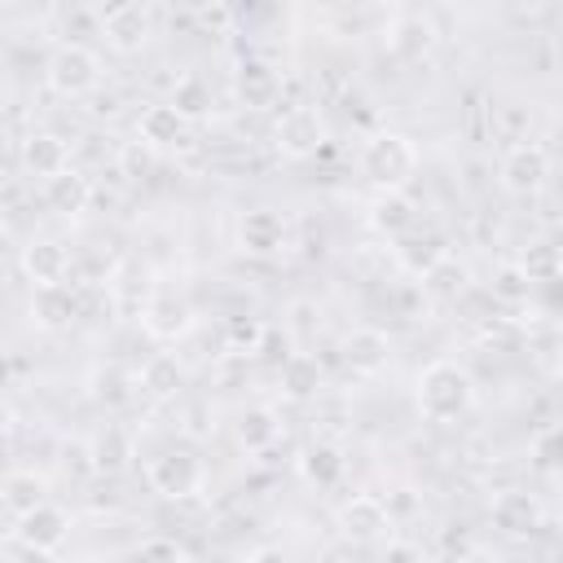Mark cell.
Segmentation results:
<instances>
[{
	"label": "cell",
	"instance_id": "1",
	"mask_svg": "<svg viewBox=\"0 0 563 563\" xmlns=\"http://www.w3.org/2000/svg\"><path fill=\"white\" fill-rule=\"evenodd\" d=\"M413 400H418V413H422L427 422H457V418L475 405V378H471L457 361L440 356V361H431V365L418 374Z\"/></svg>",
	"mask_w": 563,
	"mask_h": 563
},
{
	"label": "cell",
	"instance_id": "2",
	"mask_svg": "<svg viewBox=\"0 0 563 563\" xmlns=\"http://www.w3.org/2000/svg\"><path fill=\"white\" fill-rule=\"evenodd\" d=\"M361 172L378 189H405L418 172V145L405 132H374L361 145Z\"/></svg>",
	"mask_w": 563,
	"mask_h": 563
},
{
	"label": "cell",
	"instance_id": "3",
	"mask_svg": "<svg viewBox=\"0 0 563 563\" xmlns=\"http://www.w3.org/2000/svg\"><path fill=\"white\" fill-rule=\"evenodd\" d=\"M44 84L57 92V97H88V92H97V84H101V57L84 44V40H66V44H57L53 53H48V62H44Z\"/></svg>",
	"mask_w": 563,
	"mask_h": 563
},
{
	"label": "cell",
	"instance_id": "4",
	"mask_svg": "<svg viewBox=\"0 0 563 563\" xmlns=\"http://www.w3.org/2000/svg\"><path fill=\"white\" fill-rule=\"evenodd\" d=\"M145 479H150V488H154L158 497L180 501V497L202 493V484H207V462H202L194 449L176 444V449H163V453H154V457L145 462Z\"/></svg>",
	"mask_w": 563,
	"mask_h": 563
},
{
	"label": "cell",
	"instance_id": "5",
	"mask_svg": "<svg viewBox=\"0 0 563 563\" xmlns=\"http://www.w3.org/2000/svg\"><path fill=\"white\" fill-rule=\"evenodd\" d=\"M290 246V220L277 207H251L238 220V251L251 260H273Z\"/></svg>",
	"mask_w": 563,
	"mask_h": 563
},
{
	"label": "cell",
	"instance_id": "6",
	"mask_svg": "<svg viewBox=\"0 0 563 563\" xmlns=\"http://www.w3.org/2000/svg\"><path fill=\"white\" fill-rule=\"evenodd\" d=\"M545 176H550V154H545V145H537V141H515L506 154H501V163H497V180H501V189L506 194H515V198H532L541 185H545Z\"/></svg>",
	"mask_w": 563,
	"mask_h": 563
},
{
	"label": "cell",
	"instance_id": "7",
	"mask_svg": "<svg viewBox=\"0 0 563 563\" xmlns=\"http://www.w3.org/2000/svg\"><path fill=\"white\" fill-rule=\"evenodd\" d=\"M66 537H70V515H66L62 506H53V501H44V506H35L31 515L13 519V541H18L26 554H40V559L57 554Z\"/></svg>",
	"mask_w": 563,
	"mask_h": 563
},
{
	"label": "cell",
	"instance_id": "8",
	"mask_svg": "<svg viewBox=\"0 0 563 563\" xmlns=\"http://www.w3.org/2000/svg\"><path fill=\"white\" fill-rule=\"evenodd\" d=\"M273 141L286 158H308L321 150L325 141V119L317 106H286L277 114V128H273Z\"/></svg>",
	"mask_w": 563,
	"mask_h": 563
},
{
	"label": "cell",
	"instance_id": "9",
	"mask_svg": "<svg viewBox=\"0 0 563 563\" xmlns=\"http://www.w3.org/2000/svg\"><path fill=\"white\" fill-rule=\"evenodd\" d=\"M141 325H145L150 339L176 343V339H185V334L194 330V308H189V299H185L180 290L158 286V290L145 299V308H141Z\"/></svg>",
	"mask_w": 563,
	"mask_h": 563
},
{
	"label": "cell",
	"instance_id": "10",
	"mask_svg": "<svg viewBox=\"0 0 563 563\" xmlns=\"http://www.w3.org/2000/svg\"><path fill=\"white\" fill-rule=\"evenodd\" d=\"M18 268H22V277L35 290L40 286H66V277H70V251L57 238H31L18 251Z\"/></svg>",
	"mask_w": 563,
	"mask_h": 563
},
{
	"label": "cell",
	"instance_id": "11",
	"mask_svg": "<svg viewBox=\"0 0 563 563\" xmlns=\"http://www.w3.org/2000/svg\"><path fill=\"white\" fill-rule=\"evenodd\" d=\"M343 365L361 378H374L391 365V339L378 325H352L343 334Z\"/></svg>",
	"mask_w": 563,
	"mask_h": 563
},
{
	"label": "cell",
	"instance_id": "12",
	"mask_svg": "<svg viewBox=\"0 0 563 563\" xmlns=\"http://www.w3.org/2000/svg\"><path fill=\"white\" fill-rule=\"evenodd\" d=\"M334 523H339V532L352 537V541H374V537H383V532L391 528V510H387V501L374 497V493H352V497L339 506Z\"/></svg>",
	"mask_w": 563,
	"mask_h": 563
},
{
	"label": "cell",
	"instance_id": "13",
	"mask_svg": "<svg viewBox=\"0 0 563 563\" xmlns=\"http://www.w3.org/2000/svg\"><path fill=\"white\" fill-rule=\"evenodd\" d=\"M18 158H22V172H26V176L48 180V176H57V172L70 167V145H66V136H57V132H26Z\"/></svg>",
	"mask_w": 563,
	"mask_h": 563
},
{
	"label": "cell",
	"instance_id": "14",
	"mask_svg": "<svg viewBox=\"0 0 563 563\" xmlns=\"http://www.w3.org/2000/svg\"><path fill=\"white\" fill-rule=\"evenodd\" d=\"M396 260L405 264V273L427 277L435 264L449 260V238H444L440 229H422V233H418V224H413L409 233L396 238Z\"/></svg>",
	"mask_w": 563,
	"mask_h": 563
},
{
	"label": "cell",
	"instance_id": "15",
	"mask_svg": "<svg viewBox=\"0 0 563 563\" xmlns=\"http://www.w3.org/2000/svg\"><path fill=\"white\" fill-rule=\"evenodd\" d=\"M488 519H493L497 532H506V537H523V532L541 528V501H537L532 493H523V488H506V493L493 497Z\"/></svg>",
	"mask_w": 563,
	"mask_h": 563
},
{
	"label": "cell",
	"instance_id": "16",
	"mask_svg": "<svg viewBox=\"0 0 563 563\" xmlns=\"http://www.w3.org/2000/svg\"><path fill=\"white\" fill-rule=\"evenodd\" d=\"M185 132H189V119H185L172 101H154V106H145L141 119H136V136H141L150 150H176V145L185 141Z\"/></svg>",
	"mask_w": 563,
	"mask_h": 563
},
{
	"label": "cell",
	"instance_id": "17",
	"mask_svg": "<svg viewBox=\"0 0 563 563\" xmlns=\"http://www.w3.org/2000/svg\"><path fill=\"white\" fill-rule=\"evenodd\" d=\"M44 501H48V475H40V471H31V466H13V471L4 475V484H0V506H4L9 519H22V515H31V510L44 506Z\"/></svg>",
	"mask_w": 563,
	"mask_h": 563
},
{
	"label": "cell",
	"instance_id": "18",
	"mask_svg": "<svg viewBox=\"0 0 563 563\" xmlns=\"http://www.w3.org/2000/svg\"><path fill=\"white\" fill-rule=\"evenodd\" d=\"M101 35H106V44L114 53H141L150 44V35H154V18H150V9L128 4V9H119V13H110L101 22Z\"/></svg>",
	"mask_w": 563,
	"mask_h": 563
},
{
	"label": "cell",
	"instance_id": "19",
	"mask_svg": "<svg viewBox=\"0 0 563 563\" xmlns=\"http://www.w3.org/2000/svg\"><path fill=\"white\" fill-rule=\"evenodd\" d=\"M435 48V26L422 18V13H405V18H396L391 22V31H387V53L396 57V62H422L427 53Z\"/></svg>",
	"mask_w": 563,
	"mask_h": 563
},
{
	"label": "cell",
	"instance_id": "20",
	"mask_svg": "<svg viewBox=\"0 0 563 563\" xmlns=\"http://www.w3.org/2000/svg\"><path fill=\"white\" fill-rule=\"evenodd\" d=\"M277 435H282V418H277V409H268V405H246V409L233 418V440H238V449H246V453H268V449L277 444Z\"/></svg>",
	"mask_w": 563,
	"mask_h": 563
},
{
	"label": "cell",
	"instance_id": "21",
	"mask_svg": "<svg viewBox=\"0 0 563 563\" xmlns=\"http://www.w3.org/2000/svg\"><path fill=\"white\" fill-rule=\"evenodd\" d=\"M44 202H48V211H57V216H84L88 202H92V180H88L84 172L66 167V172H57V176L44 180Z\"/></svg>",
	"mask_w": 563,
	"mask_h": 563
},
{
	"label": "cell",
	"instance_id": "22",
	"mask_svg": "<svg viewBox=\"0 0 563 563\" xmlns=\"http://www.w3.org/2000/svg\"><path fill=\"white\" fill-rule=\"evenodd\" d=\"M369 224L383 233V238H400V233H409L413 224H418V207H413V198L405 194V189H383L374 202H369Z\"/></svg>",
	"mask_w": 563,
	"mask_h": 563
},
{
	"label": "cell",
	"instance_id": "23",
	"mask_svg": "<svg viewBox=\"0 0 563 563\" xmlns=\"http://www.w3.org/2000/svg\"><path fill=\"white\" fill-rule=\"evenodd\" d=\"M233 88H238V97H242L246 106H273L277 92H282V79H277V70H273L268 62L246 57V62H238V70H233Z\"/></svg>",
	"mask_w": 563,
	"mask_h": 563
},
{
	"label": "cell",
	"instance_id": "24",
	"mask_svg": "<svg viewBox=\"0 0 563 563\" xmlns=\"http://www.w3.org/2000/svg\"><path fill=\"white\" fill-rule=\"evenodd\" d=\"M343 471H347V462H343L339 444H330V440H312V444L299 453V475H303L312 488H334V484L343 479Z\"/></svg>",
	"mask_w": 563,
	"mask_h": 563
},
{
	"label": "cell",
	"instance_id": "25",
	"mask_svg": "<svg viewBox=\"0 0 563 563\" xmlns=\"http://www.w3.org/2000/svg\"><path fill=\"white\" fill-rule=\"evenodd\" d=\"M317 387H321V361L312 352H290L282 361V391L290 400H308L317 396Z\"/></svg>",
	"mask_w": 563,
	"mask_h": 563
},
{
	"label": "cell",
	"instance_id": "26",
	"mask_svg": "<svg viewBox=\"0 0 563 563\" xmlns=\"http://www.w3.org/2000/svg\"><path fill=\"white\" fill-rule=\"evenodd\" d=\"M88 444H92V462H97V471H106V475L123 471L128 457H132V435H128L119 422H106V431H101L97 440H88Z\"/></svg>",
	"mask_w": 563,
	"mask_h": 563
},
{
	"label": "cell",
	"instance_id": "27",
	"mask_svg": "<svg viewBox=\"0 0 563 563\" xmlns=\"http://www.w3.org/2000/svg\"><path fill=\"white\" fill-rule=\"evenodd\" d=\"M172 106L194 123V119H207L211 114V106H216V97H211V84L202 79V75H180L176 79V88H172Z\"/></svg>",
	"mask_w": 563,
	"mask_h": 563
},
{
	"label": "cell",
	"instance_id": "28",
	"mask_svg": "<svg viewBox=\"0 0 563 563\" xmlns=\"http://www.w3.org/2000/svg\"><path fill=\"white\" fill-rule=\"evenodd\" d=\"M31 317L40 325H66L75 317V299L66 286H40L35 299H31Z\"/></svg>",
	"mask_w": 563,
	"mask_h": 563
},
{
	"label": "cell",
	"instance_id": "29",
	"mask_svg": "<svg viewBox=\"0 0 563 563\" xmlns=\"http://www.w3.org/2000/svg\"><path fill=\"white\" fill-rule=\"evenodd\" d=\"M532 290H537V282L528 277V268L519 260H510L493 273V299H501V303H528Z\"/></svg>",
	"mask_w": 563,
	"mask_h": 563
},
{
	"label": "cell",
	"instance_id": "30",
	"mask_svg": "<svg viewBox=\"0 0 563 563\" xmlns=\"http://www.w3.org/2000/svg\"><path fill=\"white\" fill-rule=\"evenodd\" d=\"M141 387L154 391V396H172L180 387V365L172 352H154L145 365H141Z\"/></svg>",
	"mask_w": 563,
	"mask_h": 563
},
{
	"label": "cell",
	"instance_id": "31",
	"mask_svg": "<svg viewBox=\"0 0 563 563\" xmlns=\"http://www.w3.org/2000/svg\"><path fill=\"white\" fill-rule=\"evenodd\" d=\"M532 466H541V471H559L563 466V422L541 427L532 435Z\"/></svg>",
	"mask_w": 563,
	"mask_h": 563
},
{
	"label": "cell",
	"instance_id": "32",
	"mask_svg": "<svg viewBox=\"0 0 563 563\" xmlns=\"http://www.w3.org/2000/svg\"><path fill=\"white\" fill-rule=\"evenodd\" d=\"M523 268H528V277L532 282H545V277H554L559 268H563V251L559 246H550V242H537V246H528L523 251V260H519Z\"/></svg>",
	"mask_w": 563,
	"mask_h": 563
},
{
	"label": "cell",
	"instance_id": "33",
	"mask_svg": "<svg viewBox=\"0 0 563 563\" xmlns=\"http://www.w3.org/2000/svg\"><path fill=\"white\" fill-rule=\"evenodd\" d=\"M264 334H268V325L264 321H255V317H229V347L233 352H260V343H264Z\"/></svg>",
	"mask_w": 563,
	"mask_h": 563
},
{
	"label": "cell",
	"instance_id": "34",
	"mask_svg": "<svg viewBox=\"0 0 563 563\" xmlns=\"http://www.w3.org/2000/svg\"><path fill=\"white\" fill-rule=\"evenodd\" d=\"M92 383H97L92 396H97L101 405H123V400H128V374H123V369L110 365V369H101Z\"/></svg>",
	"mask_w": 563,
	"mask_h": 563
},
{
	"label": "cell",
	"instance_id": "35",
	"mask_svg": "<svg viewBox=\"0 0 563 563\" xmlns=\"http://www.w3.org/2000/svg\"><path fill=\"white\" fill-rule=\"evenodd\" d=\"M136 559H185V545L176 537H145L136 550Z\"/></svg>",
	"mask_w": 563,
	"mask_h": 563
},
{
	"label": "cell",
	"instance_id": "36",
	"mask_svg": "<svg viewBox=\"0 0 563 563\" xmlns=\"http://www.w3.org/2000/svg\"><path fill=\"white\" fill-rule=\"evenodd\" d=\"M119 163H123V172H128V176H145V172L154 167V150H150L145 141H132V145H123Z\"/></svg>",
	"mask_w": 563,
	"mask_h": 563
},
{
	"label": "cell",
	"instance_id": "37",
	"mask_svg": "<svg viewBox=\"0 0 563 563\" xmlns=\"http://www.w3.org/2000/svg\"><path fill=\"white\" fill-rule=\"evenodd\" d=\"M88 4H92V9H97V18L106 22L110 13H119V9H128V4H136V0H88Z\"/></svg>",
	"mask_w": 563,
	"mask_h": 563
},
{
	"label": "cell",
	"instance_id": "38",
	"mask_svg": "<svg viewBox=\"0 0 563 563\" xmlns=\"http://www.w3.org/2000/svg\"><path fill=\"white\" fill-rule=\"evenodd\" d=\"M515 4H519L523 13H545V9L554 4V0H515Z\"/></svg>",
	"mask_w": 563,
	"mask_h": 563
},
{
	"label": "cell",
	"instance_id": "39",
	"mask_svg": "<svg viewBox=\"0 0 563 563\" xmlns=\"http://www.w3.org/2000/svg\"><path fill=\"white\" fill-rule=\"evenodd\" d=\"M554 369H559V378H563V347H559V365H554Z\"/></svg>",
	"mask_w": 563,
	"mask_h": 563
},
{
	"label": "cell",
	"instance_id": "40",
	"mask_svg": "<svg viewBox=\"0 0 563 563\" xmlns=\"http://www.w3.org/2000/svg\"><path fill=\"white\" fill-rule=\"evenodd\" d=\"M4 4H18V0H4Z\"/></svg>",
	"mask_w": 563,
	"mask_h": 563
}]
</instances>
